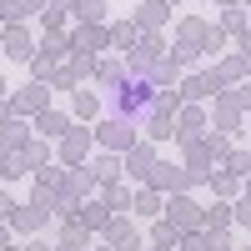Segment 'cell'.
<instances>
[{"label": "cell", "mask_w": 251, "mask_h": 251, "mask_svg": "<svg viewBox=\"0 0 251 251\" xmlns=\"http://www.w3.org/2000/svg\"><path fill=\"white\" fill-rule=\"evenodd\" d=\"M146 106H156V86L151 80H126L121 86V116H141Z\"/></svg>", "instance_id": "6da1fadb"}, {"label": "cell", "mask_w": 251, "mask_h": 251, "mask_svg": "<svg viewBox=\"0 0 251 251\" xmlns=\"http://www.w3.org/2000/svg\"><path fill=\"white\" fill-rule=\"evenodd\" d=\"M100 146H111V151H131L136 146V126L126 121V116H111V121H100Z\"/></svg>", "instance_id": "7a4b0ae2"}, {"label": "cell", "mask_w": 251, "mask_h": 251, "mask_svg": "<svg viewBox=\"0 0 251 251\" xmlns=\"http://www.w3.org/2000/svg\"><path fill=\"white\" fill-rule=\"evenodd\" d=\"M146 181H151V191H186V186H196V176L191 171H181V166H151V176H146Z\"/></svg>", "instance_id": "3957f363"}, {"label": "cell", "mask_w": 251, "mask_h": 251, "mask_svg": "<svg viewBox=\"0 0 251 251\" xmlns=\"http://www.w3.org/2000/svg\"><path fill=\"white\" fill-rule=\"evenodd\" d=\"M161 216L171 221V226H181V231H196V226L206 221V211H201L196 201H186V196H171V206H166Z\"/></svg>", "instance_id": "277c9868"}, {"label": "cell", "mask_w": 251, "mask_h": 251, "mask_svg": "<svg viewBox=\"0 0 251 251\" xmlns=\"http://www.w3.org/2000/svg\"><path fill=\"white\" fill-rule=\"evenodd\" d=\"M106 40H111L106 25H80V30L71 35V55H91V60H96V50L106 46Z\"/></svg>", "instance_id": "5b68a950"}, {"label": "cell", "mask_w": 251, "mask_h": 251, "mask_svg": "<svg viewBox=\"0 0 251 251\" xmlns=\"http://www.w3.org/2000/svg\"><path fill=\"white\" fill-rule=\"evenodd\" d=\"M35 131L46 136V141H66V136H71V116H60V111H40V116H35Z\"/></svg>", "instance_id": "8992f818"}, {"label": "cell", "mask_w": 251, "mask_h": 251, "mask_svg": "<svg viewBox=\"0 0 251 251\" xmlns=\"http://www.w3.org/2000/svg\"><path fill=\"white\" fill-rule=\"evenodd\" d=\"M0 50H5L10 60H30V35L20 25H5V35H0Z\"/></svg>", "instance_id": "52a82bcc"}, {"label": "cell", "mask_w": 251, "mask_h": 251, "mask_svg": "<svg viewBox=\"0 0 251 251\" xmlns=\"http://www.w3.org/2000/svg\"><path fill=\"white\" fill-rule=\"evenodd\" d=\"M221 80H226L221 71H206V75H191V80H186L181 91L191 96V100H206V96H216V91H221Z\"/></svg>", "instance_id": "ba28073f"}, {"label": "cell", "mask_w": 251, "mask_h": 251, "mask_svg": "<svg viewBox=\"0 0 251 251\" xmlns=\"http://www.w3.org/2000/svg\"><path fill=\"white\" fill-rule=\"evenodd\" d=\"M106 236H111V251H141V236H136L131 221H111Z\"/></svg>", "instance_id": "9c48e42d"}, {"label": "cell", "mask_w": 251, "mask_h": 251, "mask_svg": "<svg viewBox=\"0 0 251 251\" xmlns=\"http://www.w3.org/2000/svg\"><path fill=\"white\" fill-rule=\"evenodd\" d=\"M80 226H86V231H106L111 226V206L106 201H86L80 206Z\"/></svg>", "instance_id": "30bf717a"}, {"label": "cell", "mask_w": 251, "mask_h": 251, "mask_svg": "<svg viewBox=\"0 0 251 251\" xmlns=\"http://www.w3.org/2000/svg\"><path fill=\"white\" fill-rule=\"evenodd\" d=\"M181 236H186V231H181V226H171L166 216H161V221L151 226V241H156L161 251H176V246H181Z\"/></svg>", "instance_id": "8fae6325"}, {"label": "cell", "mask_w": 251, "mask_h": 251, "mask_svg": "<svg viewBox=\"0 0 251 251\" xmlns=\"http://www.w3.org/2000/svg\"><path fill=\"white\" fill-rule=\"evenodd\" d=\"M151 166H156V156H151V146H131V156H126V171L131 176H151Z\"/></svg>", "instance_id": "7c38bea8"}, {"label": "cell", "mask_w": 251, "mask_h": 251, "mask_svg": "<svg viewBox=\"0 0 251 251\" xmlns=\"http://www.w3.org/2000/svg\"><path fill=\"white\" fill-rule=\"evenodd\" d=\"M166 15H171V5H166V0H146V5H141V15H136V25H141V30H156Z\"/></svg>", "instance_id": "4fadbf2b"}, {"label": "cell", "mask_w": 251, "mask_h": 251, "mask_svg": "<svg viewBox=\"0 0 251 251\" xmlns=\"http://www.w3.org/2000/svg\"><path fill=\"white\" fill-rule=\"evenodd\" d=\"M40 106H46V86H40V80H30V86L10 100V111H40Z\"/></svg>", "instance_id": "5bb4252c"}, {"label": "cell", "mask_w": 251, "mask_h": 251, "mask_svg": "<svg viewBox=\"0 0 251 251\" xmlns=\"http://www.w3.org/2000/svg\"><path fill=\"white\" fill-rule=\"evenodd\" d=\"M30 10H40V0H0V20L15 25V20H25Z\"/></svg>", "instance_id": "9a60e30c"}, {"label": "cell", "mask_w": 251, "mask_h": 251, "mask_svg": "<svg viewBox=\"0 0 251 251\" xmlns=\"http://www.w3.org/2000/svg\"><path fill=\"white\" fill-rule=\"evenodd\" d=\"M46 221H50V216H46V211H40V206L30 201V206H20V211H15V221H10V226H20V231H40Z\"/></svg>", "instance_id": "2e32d148"}, {"label": "cell", "mask_w": 251, "mask_h": 251, "mask_svg": "<svg viewBox=\"0 0 251 251\" xmlns=\"http://www.w3.org/2000/svg\"><path fill=\"white\" fill-rule=\"evenodd\" d=\"M111 40L131 55V46H141V25H136V20H121V25H111Z\"/></svg>", "instance_id": "e0dca14e"}, {"label": "cell", "mask_w": 251, "mask_h": 251, "mask_svg": "<svg viewBox=\"0 0 251 251\" xmlns=\"http://www.w3.org/2000/svg\"><path fill=\"white\" fill-rule=\"evenodd\" d=\"M171 80H176V60H171V55H161L156 66H151V86H156V91H166Z\"/></svg>", "instance_id": "ac0fdd59"}, {"label": "cell", "mask_w": 251, "mask_h": 251, "mask_svg": "<svg viewBox=\"0 0 251 251\" xmlns=\"http://www.w3.org/2000/svg\"><path fill=\"white\" fill-rule=\"evenodd\" d=\"M146 136H156V141L176 136V131H171V116H166V111H151V121H146Z\"/></svg>", "instance_id": "d6986e66"}, {"label": "cell", "mask_w": 251, "mask_h": 251, "mask_svg": "<svg viewBox=\"0 0 251 251\" xmlns=\"http://www.w3.org/2000/svg\"><path fill=\"white\" fill-rule=\"evenodd\" d=\"M136 211H141V216H161V191H151V186L136 191Z\"/></svg>", "instance_id": "ffe728a7"}, {"label": "cell", "mask_w": 251, "mask_h": 251, "mask_svg": "<svg viewBox=\"0 0 251 251\" xmlns=\"http://www.w3.org/2000/svg\"><path fill=\"white\" fill-rule=\"evenodd\" d=\"M116 176H121V161H116V156H100V161H96V181H100V186H116Z\"/></svg>", "instance_id": "44dd1931"}, {"label": "cell", "mask_w": 251, "mask_h": 251, "mask_svg": "<svg viewBox=\"0 0 251 251\" xmlns=\"http://www.w3.org/2000/svg\"><path fill=\"white\" fill-rule=\"evenodd\" d=\"M86 146H91V136H86V131H71V136H66V161L75 166L80 156H86Z\"/></svg>", "instance_id": "7402d4cb"}, {"label": "cell", "mask_w": 251, "mask_h": 251, "mask_svg": "<svg viewBox=\"0 0 251 251\" xmlns=\"http://www.w3.org/2000/svg\"><path fill=\"white\" fill-rule=\"evenodd\" d=\"M80 20H86V25H100V20H106V0H80V10H75Z\"/></svg>", "instance_id": "603a6c76"}, {"label": "cell", "mask_w": 251, "mask_h": 251, "mask_svg": "<svg viewBox=\"0 0 251 251\" xmlns=\"http://www.w3.org/2000/svg\"><path fill=\"white\" fill-rule=\"evenodd\" d=\"M226 221H231V206L221 201V206H211V211H206V221H201V226H206V231H221Z\"/></svg>", "instance_id": "cb8c5ba5"}, {"label": "cell", "mask_w": 251, "mask_h": 251, "mask_svg": "<svg viewBox=\"0 0 251 251\" xmlns=\"http://www.w3.org/2000/svg\"><path fill=\"white\" fill-rule=\"evenodd\" d=\"M75 111H80V116H96V111H100L96 91H75Z\"/></svg>", "instance_id": "d4e9b609"}, {"label": "cell", "mask_w": 251, "mask_h": 251, "mask_svg": "<svg viewBox=\"0 0 251 251\" xmlns=\"http://www.w3.org/2000/svg\"><path fill=\"white\" fill-rule=\"evenodd\" d=\"M106 206H111V211H126V206H136V196L126 191V186H111V201Z\"/></svg>", "instance_id": "484cf974"}, {"label": "cell", "mask_w": 251, "mask_h": 251, "mask_svg": "<svg viewBox=\"0 0 251 251\" xmlns=\"http://www.w3.org/2000/svg\"><path fill=\"white\" fill-rule=\"evenodd\" d=\"M226 166H231V176H251V156H246V151H231Z\"/></svg>", "instance_id": "4316f807"}, {"label": "cell", "mask_w": 251, "mask_h": 251, "mask_svg": "<svg viewBox=\"0 0 251 251\" xmlns=\"http://www.w3.org/2000/svg\"><path fill=\"white\" fill-rule=\"evenodd\" d=\"M221 131H236V96L221 100Z\"/></svg>", "instance_id": "83f0119b"}, {"label": "cell", "mask_w": 251, "mask_h": 251, "mask_svg": "<svg viewBox=\"0 0 251 251\" xmlns=\"http://www.w3.org/2000/svg\"><path fill=\"white\" fill-rule=\"evenodd\" d=\"M30 75H35V80H50V75H55V60L35 55V60H30Z\"/></svg>", "instance_id": "f1b7e54d"}, {"label": "cell", "mask_w": 251, "mask_h": 251, "mask_svg": "<svg viewBox=\"0 0 251 251\" xmlns=\"http://www.w3.org/2000/svg\"><path fill=\"white\" fill-rule=\"evenodd\" d=\"M211 191L231 196V191H236V176H231V171H216V176H211Z\"/></svg>", "instance_id": "f546056e"}, {"label": "cell", "mask_w": 251, "mask_h": 251, "mask_svg": "<svg viewBox=\"0 0 251 251\" xmlns=\"http://www.w3.org/2000/svg\"><path fill=\"white\" fill-rule=\"evenodd\" d=\"M176 106H181V96H176V91H156V111H166V116H171Z\"/></svg>", "instance_id": "4dcf8cb0"}, {"label": "cell", "mask_w": 251, "mask_h": 251, "mask_svg": "<svg viewBox=\"0 0 251 251\" xmlns=\"http://www.w3.org/2000/svg\"><path fill=\"white\" fill-rule=\"evenodd\" d=\"M96 75H100V86H116V80H121V66L106 60V66H96Z\"/></svg>", "instance_id": "1f68e13d"}, {"label": "cell", "mask_w": 251, "mask_h": 251, "mask_svg": "<svg viewBox=\"0 0 251 251\" xmlns=\"http://www.w3.org/2000/svg\"><path fill=\"white\" fill-rule=\"evenodd\" d=\"M15 211H20V206H15L5 191H0V221H15Z\"/></svg>", "instance_id": "d6a6232c"}, {"label": "cell", "mask_w": 251, "mask_h": 251, "mask_svg": "<svg viewBox=\"0 0 251 251\" xmlns=\"http://www.w3.org/2000/svg\"><path fill=\"white\" fill-rule=\"evenodd\" d=\"M236 221H241V226H251V196H246V201L236 206Z\"/></svg>", "instance_id": "836d02e7"}, {"label": "cell", "mask_w": 251, "mask_h": 251, "mask_svg": "<svg viewBox=\"0 0 251 251\" xmlns=\"http://www.w3.org/2000/svg\"><path fill=\"white\" fill-rule=\"evenodd\" d=\"M10 116H15V111H10V106H0V131H5V121H10Z\"/></svg>", "instance_id": "e575fe53"}, {"label": "cell", "mask_w": 251, "mask_h": 251, "mask_svg": "<svg viewBox=\"0 0 251 251\" xmlns=\"http://www.w3.org/2000/svg\"><path fill=\"white\" fill-rule=\"evenodd\" d=\"M25 251H50V246H46V241H30V246H25Z\"/></svg>", "instance_id": "d590c367"}, {"label": "cell", "mask_w": 251, "mask_h": 251, "mask_svg": "<svg viewBox=\"0 0 251 251\" xmlns=\"http://www.w3.org/2000/svg\"><path fill=\"white\" fill-rule=\"evenodd\" d=\"M241 100H246V106H251V86H246V96H241Z\"/></svg>", "instance_id": "8d00e7d4"}, {"label": "cell", "mask_w": 251, "mask_h": 251, "mask_svg": "<svg viewBox=\"0 0 251 251\" xmlns=\"http://www.w3.org/2000/svg\"><path fill=\"white\" fill-rule=\"evenodd\" d=\"M0 96H5V86H0Z\"/></svg>", "instance_id": "74e56055"}, {"label": "cell", "mask_w": 251, "mask_h": 251, "mask_svg": "<svg viewBox=\"0 0 251 251\" xmlns=\"http://www.w3.org/2000/svg\"><path fill=\"white\" fill-rule=\"evenodd\" d=\"M0 176H5V171H0Z\"/></svg>", "instance_id": "f35d334b"}, {"label": "cell", "mask_w": 251, "mask_h": 251, "mask_svg": "<svg viewBox=\"0 0 251 251\" xmlns=\"http://www.w3.org/2000/svg\"><path fill=\"white\" fill-rule=\"evenodd\" d=\"M0 55H5V50H0Z\"/></svg>", "instance_id": "ab89813d"}, {"label": "cell", "mask_w": 251, "mask_h": 251, "mask_svg": "<svg viewBox=\"0 0 251 251\" xmlns=\"http://www.w3.org/2000/svg\"><path fill=\"white\" fill-rule=\"evenodd\" d=\"M106 251H111V246H106Z\"/></svg>", "instance_id": "60d3db41"}]
</instances>
